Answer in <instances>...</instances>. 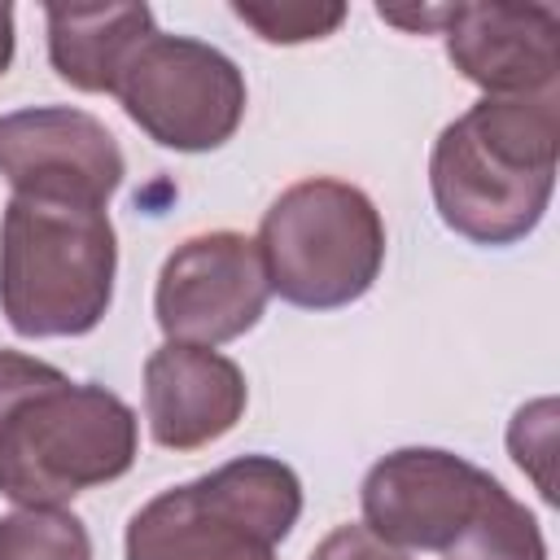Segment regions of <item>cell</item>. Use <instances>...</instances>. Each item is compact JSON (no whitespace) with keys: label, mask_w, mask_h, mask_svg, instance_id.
<instances>
[{"label":"cell","mask_w":560,"mask_h":560,"mask_svg":"<svg viewBox=\"0 0 560 560\" xmlns=\"http://www.w3.org/2000/svg\"><path fill=\"white\" fill-rule=\"evenodd\" d=\"M556 166L560 88L538 96H481L433 140L429 192L451 232L503 249L542 223Z\"/></svg>","instance_id":"6da1fadb"},{"label":"cell","mask_w":560,"mask_h":560,"mask_svg":"<svg viewBox=\"0 0 560 560\" xmlns=\"http://www.w3.org/2000/svg\"><path fill=\"white\" fill-rule=\"evenodd\" d=\"M118 236L109 210L9 197L0 219V311L18 337H83L114 302Z\"/></svg>","instance_id":"3957f363"},{"label":"cell","mask_w":560,"mask_h":560,"mask_svg":"<svg viewBox=\"0 0 560 560\" xmlns=\"http://www.w3.org/2000/svg\"><path fill=\"white\" fill-rule=\"evenodd\" d=\"M48 61L79 92H109L131 52L158 31L149 4H44Z\"/></svg>","instance_id":"7c38bea8"},{"label":"cell","mask_w":560,"mask_h":560,"mask_svg":"<svg viewBox=\"0 0 560 560\" xmlns=\"http://www.w3.org/2000/svg\"><path fill=\"white\" fill-rule=\"evenodd\" d=\"M0 560H92V538L66 508H18L0 516Z\"/></svg>","instance_id":"4fadbf2b"},{"label":"cell","mask_w":560,"mask_h":560,"mask_svg":"<svg viewBox=\"0 0 560 560\" xmlns=\"http://www.w3.org/2000/svg\"><path fill=\"white\" fill-rule=\"evenodd\" d=\"M363 529L398 551L442 560H547L534 512L472 459L442 446H402L359 486Z\"/></svg>","instance_id":"7a4b0ae2"},{"label":"cell","mask_w":560,"mask_h":560,"mask_svg":"<svg viewBox=\"0 0 560 560\" xmlns=\"http://www.w3.org/2000/svg\"><path fill=\"white\" fill-rule=\"evenodd\" d=\"M0 175L18 197L109 206L127 175L114 131L74 105H31L0 114Z\"/></svg>","instance_id":"9c48e42d"},{"label":"cell","mask_w":560,"mask_h":560,"mask_svg":"<svg viewBox=\"0 0 560 560\" xmlns=\"http://www.w3.org/2000/svg\"><path fill=\"white\" fill-rule=\"evenodd\" d=\"M311 560H411L407 551L381 542L372 529L363 525H337L328 538H319V547L311 551Z\"/></svg>","instance_id":"e0dca14e"},{"label":"cell","mask_w":560,"mask_h":560,"mask_svg":"<svg viewBox=\"0 0 560 560\" xmlns=\"http://www.w3.org/2000/svg\"><path fill=\"white\" fill-rule=\"evenodd\" d=\"M267 298L271 284L258 245L241 232H201L166 254L153 315L166 341L214 350L245 337L262 319Z\"/></svg>","instance_id":"ba28073f"},{"label":"cell","mask_w":560,"mask_h":560,"mask_svg":"<svg viewBox=\"0 0 560 560\" xmlns=\"http://www.w3.org/2000/svg\"><path fill=\"white\" fill-rule=\"evenodd\" d=\"M114 96L153 144L175 153H210L228 144L249 105L245 74L223 48L162 31L131 52Z\"/></svg>","instance_id":"52a82bcc"},{"label":"cell","mask_w":560,"mask_h":560,"mask_svg":"<svg viewBox=\"0 0 560 560\" xmlns=\"http://www.w3.org/2000/svg\"><path fill=\"white\" fill-rule=\"evenodd\" d=\"M232 13L267 44H306V39H324L346 22V4H311V0H293V4H232Z\"/></svg>","instance_id":"5bb4252c"},{"label":"cell","mask_w":560,"mask_h":560,"mask_svg":"<svg viewBox=\"0 0 560 560\" xmlns=\"http://www.w3.org/2000/svg\"><path fill=\"white\" fill-rule=\"evenodd\" d=\"M254 245L271 293L302 311H337L376 284L385 267V219L363 188L315 175L267 206Z\"/></svg>","instance_id":"8992f818"},{"label":"cell","mask_w":560,"mask_h":560,"mask_svg":"<svg viewBox=\"0 0 560 560\" xmlns=\"http://www.w3.org/2000/svg\"><path fill=\"white\" fill-rule=\"evenodd\" d=\"M61 368L44 363V359H31V354H18V350H0V420L22 402L31 398L35 389H44L48 381H57Z\"/></svg>","instance_id":"2e32d148"},{"label":"cell","mask_w":560,"mask_h":560,"mask_svg":"<svg viewBox=\"0 0 560 560\" xmlns=\"http://www.w3.org/2000/svg\"><path fill=\"white\" fill-rule=\"evenodd\" d=\"M451 66L486 96H538L560 79V18L551 4L468 0L446 4L442 31Z\"/></svg>","instance_id":"30bf717a"},{"label":"cell","mask_w":560,"mask_h":560,"mask_svg":"<svg viewBox=\"0 0 560 560\" xmlns=\"http://www.w3.org/2000/svg\"><path fill=\"white\" fill-rule=\"evenodd\" d=\"M245 372L206 346L166 341L144 359V420L166 451H197L219 442L245 416Z\"/></svg>","instance_id":"8fae6325"},{"label":"cell","mask_w":560,"mask_h":560,"mask_svg":"<svg viewBox=\"0 0 560 560\" xmlns=\"http://www.w3.org/2000/svg\"><path fill=\"white\" fill-rule=\"evenodd\" d=\"M136 451V411L114 389L61 372L0 420V494L18 508H61L118 481Z\"/></svg>","instance_id":"5b68a950"},{"label":"cell","mask_w":560,"mask_h":560,"mask_svg":"<svg viewBox=\"0 0 560 560\" xmlns=\"http://www.w3.org/2000/svg\"><path fill=\"white\" fill-rule=\"evenodd\" d=\"M508 451L512 459L534 477L538 494L547 503H556V486H551V455H556V402L538 398L529 407H521L508 424Z\"/></svg>","instance_id":"9a60e30c"},{"label":"cell","mask_w":560,"mask_h":560,"mask_svg":"<svg viewBox=\"0 0 560 560\" xmlns=\"http://www.w3.org/2000/svg\"><path fill=\"white\" fill-rule=\"evenodd\" d=\"M13 44H18V31H13V4L0 0V74L13 66Z\"/></svg>","instance_id":"ac0fdd59"},{"label":"cell","mask_w":560,"mask_h":560,"mask_svg":"<svg viewBox=\"0 0 560 560\" xmlns=\"http://www.w3.org/2000/svg\"><path fill=\"white\" fill-rule=\"evenodd\" d=\"M302 516V481L276 455H236L153 494L131 521L127 560H276Z\"/></svg>","instance_id":"277c9868"}]
</instances>
